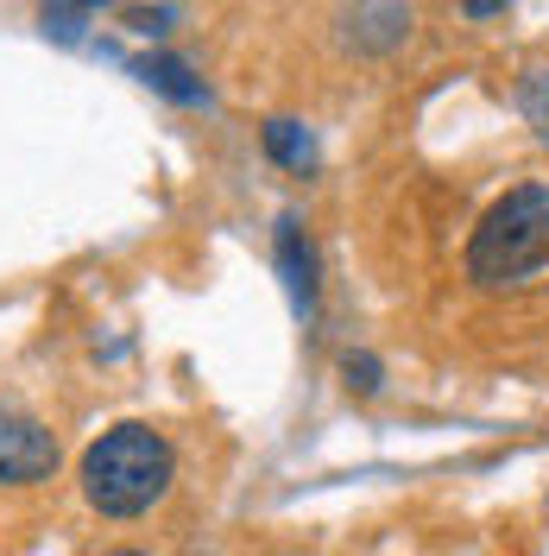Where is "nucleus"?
Segmentation results:
<instances>
[{
	"label": "nucleus",
	"instance_id": "f257e3e1",
	"mask_svg": "<svg viewBox=\"0 0 549 556\" xmlns=\"http://www.w3.org/2000/svg\"><path fill=\"white\" fill-rule=\"evenodd\" d=\"M177 481V455L152 424H114L82 450V500L102 519H139L152 513Z\"/></svg>",
	"mask_w": 549,
	"mask_h": 556
},
{
	"label": "nucleus",
	"instance_id": "f03ea898",
	"mask_svg": "<svg viewBox=\"0 0 549 556\" xmlns=\"http://www.w3.org/2000/svg\"><path fill=\"white\" fill-rule=\"evenodd\" d=\"M549 266V184H518L481 215L468 241L474 285H518Z\"/></svg>",
	"mask_w": 549,
	"mask_h": 556
},
{
	"label": "nucleus",
	"instance_id": "7ed1b4c3",
	"mask_svg": "<svg viewBox=\"0 0 549 556\" xmlns=\"http://www.w3.org/2000/svg\"><path fill=\"white\" fill-rule=\"evenodd\" d=\"M51 468H58V443L38 424L0 412V481H38Z\"/></svg>",
	"mask_w": 549,
	"mask_h": 556
},
{
	"label": "nucleus",
	"instance_id": "20e7f679",
	"mask_svg": "<svg viewBox=\"0 0 549 556\" xmlns=\"http://www.w3.org/2000/svg\"><path fill=\"white\" fill-rule=\"evenodd\" d=\"M278 273H284V291H291L297 316L316 311V253H309L297 222H278Z\"/></svg>",
	"mask_w": 549,
	"mask_h": 556
},
{
	"label": "nucleus",
	"instance_id": "39448f33",
	"mask_svg": "<svg viewBox=\"0 0 549 556\" xmlns=\"http://www.w3.org/2000/svg\"><path fill=\"white\" fill-rule=\"evenodd\" d=\"M266 152H272L284 172H309V165H316V139H309V127L291 121V114L266 121Z\"/></svg>",
	"mask_w": 549,
	"mask_h": 556
},
{
	"label": "nucleus",
	"instance_id": "423d86ee",
	"mask_svg": "<svg viewBox=\"0 0 549 556\" xmlns=\"http://www.w3.org/2000/svg\"><path fill=\"white\" fill-rule=\"evenodd\" d=\"M139 76H145L152 89H165L171 102H203V83H190V64H177V58H145Z\"/></svg>",
	"mask_w": 549,
	"mask_h": 556
},
{
	"label": "nucleus",
	"instance_id": "0eeeda50",
	"mask_svg": "<svg viewBox=\"0 0 549 556\" xmlns=\"http://www.w3.org/2000/svg\"><path fill=\"white\" fill-rule=\"evenodd\" d=\"M518 102H524V114H531V127L549 139V70H531V76H524Z\"/></svg>",
	"mask_w": 549,
	"mask_h": 556
},
{
	"label": "nucleus",
	"instance_id": "6e6552de",
	"mask_svg": "<svg viewBox=\"0 0 549 556\" xmlns=\"http://www.w3.org/2000/svg\"><path fill=\"white\" fill-rule=\"evenodd\" d=\"M342 374H347V386H354V392H379V361H373V354H347Z\"/></svg>",
	"mask_w": 549,
	"mask_h": 556
},
{
	"label": "nucleus",
	"instance_id": "1a4fd4ad",
	"mask_svg": "<svg viewBox=\"0 0 549 556\" xmlns=\"http://www.w3.org/2000/svg\"><path fill=\"white\" fill-rule=\"evenodd\" d=\"M127 20H133L139 33H165V26H171L177 13H171V7H158V13H139V7H133V13H127Z\"/></svg>",
	"mask_w": 549,
	"mask_h": 556
},
{
	"label": "nucleus",
	"instance_id": "9d476101",
	"mask_svg": "<svg viewBox=\"0 0 549 556\" xmlns=\"http://www.w3.org/2000/svg\"><path fill=\"white\" fill-rule=\"evenodd\" d=\"M107 556H145V551H107Z\"/></svg>",
	"mask_w": 549,
	"mask_h": 556
}]
</instances>
